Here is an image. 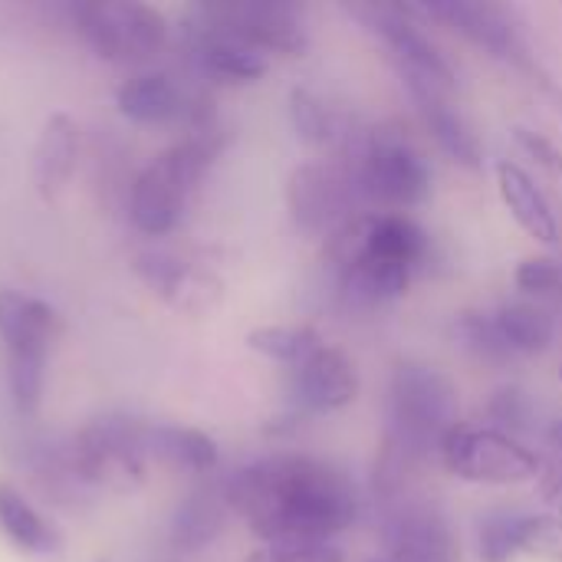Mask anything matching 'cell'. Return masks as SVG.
Returning a JSON list of instances; mask_svg holds the SVG:
<instances>
[{
  "mask_svg": "<svg viewBox=\"0 0 562 562\" xmlns=\"http://www.w3.org/2000/svg\"><path fill=\"white\" fill-rule=\"evenodd\" d=\"M428 128V135L438 142V148L461 168L477 171L484 168V145L477 138V132L471 128V122L461 115V109L451 102V92L428 86V82H402Z\"/></svg>",
  "mask_w": 562,
  "mask_h": 562,
  "instance_id": "cell-16",
  "label": "cell"
},
{
  "mask_svg": "<svg viewBox=\"0 0 562 562\" xmlns=\"http://www.w3.org/2000/svg\"><path fill=\"white\" fill-rule=\"evenodd\" d=\"M524 557L562 562V517L557 514H530L524 530Z\"/></svg>",
  "mask_w": 562,
  "mask_h": 562,
  "instance_id": "cell-31",
  "label": "cell"
},
{
  "mask_svg": "<svg viewBox=\"0 0 562 562\" xmlns=\"http://www.w3.org/2000/svg\"><path fill=\"white\" fill-rule=\"evenodd\" d=\"M537 494L547 507L557 510V517H562V458L543 464V474L537 477Z\"/></svg>",
  "mask_w": 562,
  "mask_h": 562,
  "instance_id": "cell-34",
  "label": "cell"
},
{
  "mask_svg": "<svg viewBox=\"0 0 562 562\" xmlns=\"http://www.w3.org/2000/svg\"><path fill=\"white\" fill-rule=\"evenodd\" d=\"M438 458L451 477L484 487L537 484L547 464L533 448H527L514 435L497 431L494 425H464V422H458L448 431Z\"/></svg>",
  "mask_w": 562,
  "mask_h": 562,
  "instance_id": "cell-7",
  "label": "cell"
},
{
  "mask_svg": "<svg viewBox=\"0 0 562 562\" xmlns=\"http://www.w3.org/2000/svg\"><path fill=\"white\" fill-rule=\"evenodd\" d=\"M346 13L379 40L402 82H428L445 92L454 89L458 76L451 59L431 43L408 3H346Z\"/></svg>",
  "mask_w": 562,
  "mask_h": 562,
  "instance_id": "cell-9",
  "label": "cell"
},
{
  "mask_svg": "<svg viewBox=\"0 0 562 562\" xmlns=\"http://www.w3.org/2000/svg\"><path fill=\"white\" fill-rule=\"evenodd\" d=\"M454 382L425 362H398L389 379L385 398V454L405 461L408 468L438 454L458 418Z\"/></svg>",
  "mask_w": 562,
  "mask_h": 562,
  "instance_id": "cell-3",
  "label": "cell"
},
{
  "mask_svg": "<svg viewBox=\"0 0 562 562\" xmlns=\"http://www.w3.org/2000/svg\"><path fill=\"white\" fill-rule=\"evenodd\" d=\"M234 517L260 543H333L359 520L352 477L310 454H270L224 481Z\"/></svg>",
  "mask_w": 562,
  "mask_h": 562,
  "instance_id": "cell-1",
  "label": "cell"
},
{
  "mask_svg": "<svg viewBox=\"0 0 562 562\" xmlns=\"http://www.w3.org/2000/svg\"><path fill=\"white\" fill-rule=\"evenodd\" d=\"M231 517L227 497H224V481L221 484H201L194 487L171 514V527H168V543L175 553H201L204 547H211L221 533L224 524Z\"/></svg>",
  "mask_w": 562,
  "mask_h": 562,
  "instance_id": "cell-20",
  "label": "cell"
},
{
  "mask_svg": "<svg viewBox=\"0 0 562 562\" xmlns=\"http://www.w3.org/2000/svg\"><path fill=\"white\" fill-rule=\"evenodd\" d=\"M184 43H188V56H191L194 69L201 76L214 79V82H224V86L260 82L267 76V69H270V56H263L247 40H240L231 30H224L204 10V3L188 13Z\"/></svg>",
  "mask_w": 562,
  "mask_h": 562,
  "instance_id": "cell-12",
  "label": "cell"
},
{
  "mask_svg": "<svg viewBox=\"0 0 562 562\" xmlns=\"http://www.w3.org/2000/svg\"><path fill=\"white\" fill-rule=\"evenodd\" d=\"M204 10L234 36L247 40L263 56H303L310 33L303 10L283 0H244V3H204Z\"/></svg>",
  "mask_w": 562,
  "mask_h": 562,
  "instance_id": "cell-13",
  "label": "cell"
},
{
  "mask_svg": "<svg viewBox=\"0 0 562 562\" xmlns=\"http://www.w3.org/2000/svg\"><path fill=\"white\" fill-rule=\"evenodd\" d=\"M560 379H562V369H560Z\"/></svg>",
  "mask_w": 562,
  "mask_h": 562,
  "instance_id": "cell-36",
  "label": "cell"
},
{
  "mask_svg": "<svg viewBox=\"0 0 562 562\" xmlns=\"http://www.w3.org/2000/svg\"><path fill=\"white\" fill-rule=\"evenodd\" d=\"M547 438H550V445L557 448L562 454V418H557L553 425H550V431H547Z\"/></svg>",
  "mask_w": 562,
  "mask_h": 562,
  "instance_id": "cell-35",
  "label": "cell"
},
{
  "mask_svg": "<svg viewBox=\"0 0 562 562\" xmlns=\"http://www.w3.org/2000/svg\"><path fill=\"white\" fill-rule=\"evenodd\" d=\"M49 352H7V389L20 418H36L46 385Z\"/></svg>",
  "mask_w": 562,
  "mask_h": 562,
  "instance_id": "cell-27",
  "label": "cell"
},
{
  "mask_svg": "<svg viewBox=\"0 0 562 562\" xmlns=\"http://www.w3.org/2000/svg\"><path fill=\"white\" fill-rule=\"evenodd\" d=\"M142 431L145 422L128 415H99L86 422L66 445L76 481L109 494H135L148 477Z\"/></svg>",
  "mask_w": 562,
  "mask_h": 562,
  "instance_id": "cell-5",
  "label": "cell"
},
{
  "mask_svg": "<svg viewBox=\"0 0 562 562\" xmlns=\"http://www.w3.org/2000/svg\"><path fill=\"white\" fill-rule=\"evenodd\" d=\"M514 142H517L543 171L562 175V151L547 138V135H540V132H533V128H527V125H517V128H514Z\"/></svg>",
  "mask_w": 562,
  "mask_h": 562,
  "instance_id": "cell-33",
  "label": "cell"
},
{
  "mask_svg": "<svg viewBox=\"0 0 562 562\" xmlns=\"http://www.w3.org/2000/svg\"><path fill=\"white\" fill-rule=\"evenodd\" d=\"M63 336V316L20 290H0V342L3 352H49Z\"/></svg>",
  "mask_w": 562,
  "mask_h": 562,
  "instance_id": "cell-18",
  "label": "cell"
},
{
  "mask_svg": "<svg viewBox=\"0 0 562 562\" xmlns=\"http://www.w3.org/2000/svg\"><path fill=\"white\" fill-rule=\"evenodd\" d=\"M487 418L494 422L497 431H507V435H520L530 428V418H533V405L527 398L524 389L517 385H507L501 392H494L491 405H487Z\"/></svg>",
  "mask_w": 562,
  "mask_h": 562,
  "instance_id": "cell-30",
  "label": "cell"
},
{
  "mask_svg": "<svg viewBox=\"0 0 562 562\" xmlns=\"http://www.w3.org/2000/svg\"><path fill=\"white\" fill-rule=\"evenodd\" d=\"M366 204L405 214L431 194V168L402 122H382L359 132L356 145L342 155Z\"/></svg>",
  "mask_w": 562,
  "mask_h": 562,
  "instance_id": "cell-4",
  "label": "cell"
},
{
  "mask_svg": "<svg viewBox=\"0 0 562 562\" xmlns=\"http://www.w3.org/2000/svg\"><path fill=\"white\" fill-rule=\"evenodd\" d=\"M0 537L23 557L56 560L63 553V533L10 481H0Z\"/></svg>",
  "mask_w": 562,
  "mask_h": 562,
  "instance_id": "cell-22",
  "label": "cell"
},
{
  "mask_svg": "<svg viewBox=\"0 0 562 562\" xmlns=\"http://www.w3.org/2000/svg\"><path fill=\"white\" fill-rule=\"evenodd\" d=\"M530 514L494 510L477 527V557L481 562H517L524 557V530Z\"/></svg>",
  "mask_w": 562,
  "mask_h": 562,
  "instance_id": "cell-28",
  "label": "cell"
},
{
  "mask_svg": "<svg viewBox=\"0 0 562 562\" xmlns=\"http://www.w3.org/2000/svg\"><path fill=\"white\" fill-rule=\"evenodd\" d=\"M428 257V231L398 211H362L326 240L336 290L352 310H379L402 300Z\"/></svg>",
  "mask_w": 562,
  "mask_h": 562,
  "instance_id": "cell-2",
  "label": "cell"
},
{
  "mask_svg": "<svg viewBox=\"0 0 562 562\" xmlns=\"http://www.w3.org/2000/svg\"><path fill=\"white\" fill-rule=\"evenodd\" d=\"M148 461H161L168 468L188 474H214L221 464V448L207 431L184 425H145L142 431Z\"/></svg>",
  "mask_w": 562,
  "mask_h": 562,
  "instance_id": "cell-23",
  "label": "cell"
},
{
  "mask_svg": "<svg viewBox=\"0 0 562 562\" xmlns=\"http://www.w3.org/2000/svg\"><path fill=\"white\" fill-rule=\"evenodd\" d=\"M69 16L89 49L109 63H142L155 56L168 40L165 13L138 0L72 3Z\"/></svg>",
  "mask_w": 562,
  "mask_h": 562,
  "instance_id": "cell-8",
  "label": "cell"
},
{
  "mask_svg": "<svg viewBox=\"0 0 562 562\" xmlns=\"http://www.w3.org/2000/svg\"><path fill=\"white\" fill-rule=\"evenodd\" d=\"M491 323L507 359L547 352L557 339V319L540 303H504L491 310Z\"/></svg>",
  "mask_w": 562,
  "mask_h": 562,
  "instance_id": "cell-25",
  "label": "cell"
},
{
  "mask_svg": "<svg viewBox=\"0 0 562 562\" xmlns=\"http://www.w3.org/2000/svg\"><path fill=\"white\" fill-rule=\"evenodd\" d=\"M408 10L418 20H438L448 30H454L458 36H464L468 43H474L477 49H484L487 56L520 69L524 76H530L562 112V89L543 72V66L533 59L517 20L510 7L501 3H481V0H428V3H408Z\"/></svg>",
  "mask_w": 562,
  "mask_h": 562,
  "instance_id": "cell-6",
  "label": "cell"
},
{
  "mask_svg": "<svg viewBox=\"0 0 562 562\" xmlns=\"http://www.w3.org/2000/svg\"><path fill=\"white\" fill-rule=\"evenodd\" d=\"M247 349L270 359V362H280V366H290L296 369L303 359H310L319 346H323V336L313 329V326H290V323H277V326H257L247 333Z\"/></svg>",
  "mask_w": 562,
  "mask_h": 562,
  "instance_id": "cell-26",
  "label": "cell"
},
{
  "mask_svg": "<svg viewBox=\"0 0 562 562\" xmlns=\"http://www.w3.org/2000/svg\"><path fill=\"white\" fill-rule=\"evenodd\" d=\"M290 402L293 415H329L342 412L359 395V372L356 362L336 349L319 346L310 359H303L296 369H290Z\"/></svg>",
  "mask_w": 562,
  "mask_h": 562,
  "instance_id": "cell-15",
  "label": "cell"
},
{
  "mask_svg": "<svg viewBox=\"0 0 562 562\" xmlns=\"http://www.w3.org/2000/svg\"><path fill=\"white\" fill-rule=\"evenodd\" d=\"M514 283H517V290H524L537 303H562V267L550 257L520 260Z\"/></svg>",
  "mask_w": 562,
  "mask_h": 562,
  "instance_id": "cell-29",
  "label": "cell"
},
{
  "mask_svg": "<svg viewBox=\"0 0 562 562\" xmlns=\"http://www.w3.org/2000/svg\"><path fill=\"white\" fill-rule=\"evenodd\" d=\"M188 95L168 72H138L115 89V109L138 125H158L181 119Z\"/></svg>",
  "mask_w": 562,
  "mask_h": 562,
  "instance_id": "cell-24",
  "label": "cell"
},
{
  "mask_svg": "<svg viewBox=\"0 0 562 562\" xmlns=\"http://www.w3.org/2000/svg\"><path fill=\"white\" fill-rule=\"evenodd\" d=\"M379 540L385 562H461V540L451 520L425 497L398 494L385 501Z\"/></svg>",
  "mask_w": 562,
  "mask_h": 562,
  "instance_id": "cell-11",
  "label": "cell"
},
{
  "mask_svg": "<svg viewBox=\"0 0 562 562\" xmlns=\"http://www.w3.org/2000/svg\"><path fill=\"white\" fill-rule=\"evenodd\" d=\"M244 562H346L336 543H263Z\"/></svg>",
  "mask_w": 562,
  "mask_h": 562,
  "instance_id": "cell-32",
  "label": "cell"
},
{
  "mask_svg": "<svg viewBox=\"0 0 562 562\" xmlns=\"http://www.w3.org/2000/svg\"><path fill=\"white\" fill-rule=\"evenodd\" d=\"M362 194L342 158L303 161L286 178V211L310 237H333L359 214Z\"/></svg>",
  "mask_w": 562,
  "mask_h": 562,
  "instance_id": "cell-10",
  "label": "cell"
},
{
  "mask_svg": "<svg viewBox=\"0 0 562 562\" xmlns=\"http://www.w3.org/2000/svg\"><path fill=\"white\" fill-rule=\"evenodd\" d=\"M494 171H497V194H501L504 207L510 211V217L520 224V231H527L540 244H557L560 221H557V211L547 201L543 188L533 181V175L507 158L497 161Z\"/></svg>",
  "mask_w": 562,
  "mask_h": 562,
  "instance_id": "cell-21",
  "label": "cell"
},
{
  "mask_svg": "<svg viewBox=\"0 0 562 562\" xmlns=\"http://www.w3.org/2000/svg\"><path fill=\"white\" fill-rule=\"evenodd\" d=\"M79 165V125L66 112H53L33 145V188L46 204H56Z\"/></svg>",
  "mask_w": 562,
  "mask_h": 562,
  "instance_id": "cell-17",
  "label": "cell"
},
{
  "mask_svg": "<svg viewBox=\"0 0 562 562\" xmlns=\"http://www.w3.org/2000/svg\"><path fill=\"white\" fill-rule=\"evenodd\" d=\"M286 109H290V122H293L296 138L310 148H323V151H333L336 158H342L359 138L349 115L306 86L290 89Z\"/></svg>",
  "mask_w": 562,
  "mask_h": 562,
  "instance_id": "cell-19",
  "label": "cell"
},
{
  "mask_svg": "<svg viewBox=\"0 0 562 562\" xmlns=\"http://www.w3.org/2000/svg\"><path fill=\"white\" fill-rule=\"evenodd\" d=\"M135 277L175 313L181 316H207L224 300V280L194 260L165 250H145L132 260Z\"/></svg>",
  "mask_w": 562,
  "mask_h": 562,
  "instance_id": "cell-14",
  "label": "cell"
}]
</instances>
